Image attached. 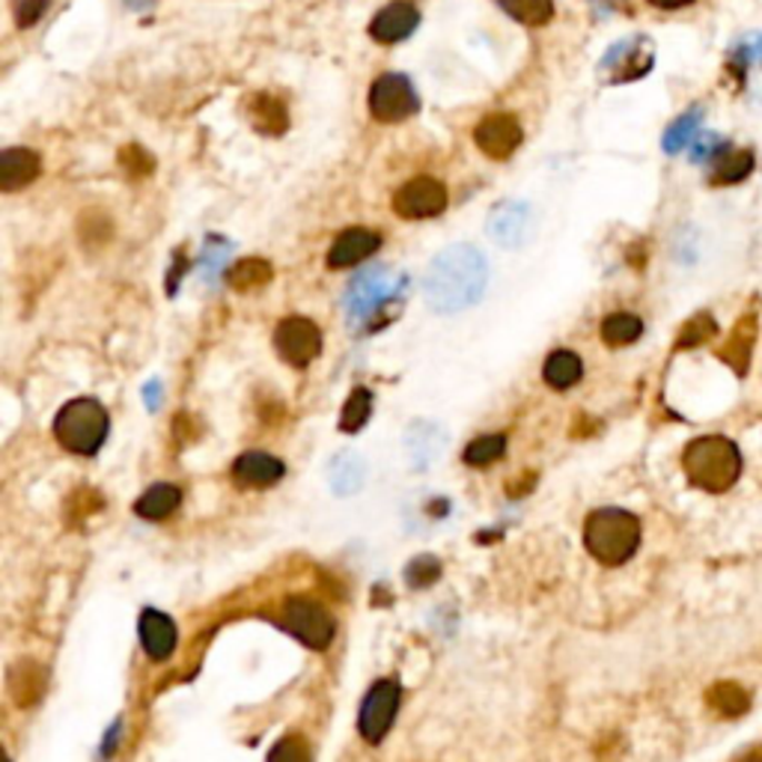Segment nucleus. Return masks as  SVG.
I'll return each instance as SVG.
<instances>
[{"label": "nucleus", "instance_id": "nucleus-40", "mask_svg": "<svg viewBox=\"0 0 762 762\" xmlns=\"http://www.w3.org/2000/svg\"><path fill=\"white\" fill-rule=\"evenodd\" d=\"M735 762H762V744H756V748H748V751H744Z\"/></svg>", "mask_w": 762, "mask_h": 762}, {"label": "nucleus", "instance_id": "nucleus-25", "mask_svg": "<svg viewBox=\"0 0 762 762\" xmlns=\"http://www.w3.org/2000/svg\"><path fill=\"white\" fill-rule=\"evenodd\" d=\"M542 375H545V381H549L554 391H567V388H572V384L581 381V375H584V363H581V358H578L575 352L560 349V352L549 354V361L542 367Z\"/></svg>", "mask_w": 762, "mask_h": 762}, {"label": "nucleus", "instance_id": "nucleus-20", "mask_svg": "<svg viewBox=\"0 0 762 762\" xmlns=\"http://www.w3.org/2000/svg\"><path fill=\"white\" fill-rule=\"evenodd\" d=\"M39 170H42V161H39L37 152H30V149H7L0 156V191L16 194V191H21V188L30 186L39 177Z\"/></svg>", "mask_w": 762, "mask_h": 762}, {"label": "nucleus", "instance_id": "nucleus-13", "mask_svg": "<svg viewBox=\"0 0 762 762\" xmlns=\"http://www.w3.org/2000/svg\"><path fill=\"white\" fill-rule=\"evenodd\" d=\"M485 227H489L492 242H498L501 248H521V244L530 239L533 214H530L528 203H519V200H503V203L494 205Z\"/></svg>", "mask_w": 762, "mask_h": 762}, {"label": "nucleus", "instance_id": "nucleus-14", "mask_svg": "<svg viewBox=\"0 0 762 762\" xmlns=\"http://www.w3.org/2000/svg\"><path fill=\"white\" fill-rule=\"evenodd\" d=\"M447 447V432L432 420H418L405 432V453H409L414 471H427L441 459Z\"/></svg>", "mask_w": 762, "mask_h": 762}, {"label": "nucleus", "instance_id": "nucleus-22", "mask_svg": "<svg viewBox=\"0 0 762 762\" xmlns=\"http://www.w3.org/2000/svg\"><path fill=\"white\" fill-rule=\"evenodd\" d=\"M753 343H756V317H753V313H744V317L735 322L733 334L726 337L724 349L718 354H721V361L730 363L739 375H744L748 367H751Z\"/></svg>", "mask_w": 762, "mask_h": 762}, {"label": "nucleus", "instance_id": "nucleus-7", "mask_svg": "<svg viewBox=\"0 0 762 762\" xmlns=\"http://www.w3.org/2000/svg\"><path fill=\"white\" fill-rule=\"evenodd\" d=\"M370 111L379 122H402L420 111L418 90L400 72L381 74L370 90Z\"/></svg>", "mask_w": 762, "mask_h": 762}, {"label": "nucleus", "instance_id": "nucleus-32", "mask_svg": "<svg viewBox=\"0 0 762 762\" xmlns=\"http://www.w3.org/2000/svg\"><path fill=\"white\" fill-rule=\"evenodd\" d=\"M503 453H507V438L483 435L465 447V462L471 468H485L492 465V462H498Z\"/></svg>", "mask_w": 762, "mask_h": 762}, {"label": "nucleus", "instance_id": "nucleus-15", "mask_svg": "<svg viewBox=\"0 0 762 762\" xmlns=\"http://www.w3.org/2000/svg\"><path fill=\"white\" fill-rule=\"evenodd\" d=\"M381 248V235L367 230V227H352L337 235L331 251H328V265L331 269H352L358 262L370 260L372 253Z\"/></svg>", "mask_w": 762, "mask_h": 762}, {"label": "nucleus", "instance_id": "nucleus-19", "mask_svg": "<svg viewBox=\"0 0 762 762\" xmlns=\"http://www.w3.org/2000/svg\"><path fill=\"white\" fill-rule=\"evenodd\" d=\"M328 485L340 498L361 492L363 485H367V462H363V455H358L354 450H340L328 462Z\"/></svg>", "mask_w": 762, "mask_h": 762}, {"label": "nucleus", "instance_id": "nucleus-11", "mask_svg": "<svg viewBox=\"0 0 762 762\" xmlns=\"http://www.w3.org/2000/svg\"><path fill=\"white\" fill-rule=\"evenodd\" d=\"M393 209L400 218H435L447 209V188L432 177H414L393 194Z\"/></svg>", "mask_w": 762, "mask_h": 762}, {"label": "nucleus", "instance_id": "nucleus-35", "mask_svg": "<svg viewBox=\"0 0 762 762\" xmlns=\"http://www.w3.org/2000/svg\"><path fill=\"white\" fill-rule=\"evenodd\" d=\"M265 762H313L310 744L301 735H287L271 748L269 760Z\"/></svg>", "mask_w": 762, "mask_h": 762}, {"label": "nucleus", "instance_id": "nucleus-41", "mask_svg": "<svg viewBox=\"0 0 762 762\" xmlns=\"http://www.w3.org/2000/svg\"><path fill=\"white\" fill-rule=\"evenodd\" d=\"M650 3L661 7V10H679V7H689L691 0H650Z\"/></svg>", "mask_w": 762, "mask_h": 762}, {"label": "nucleus", "instance_id": "nucleus-5", "mask_svg": "<svg viewBox=\"0 0 762 762\" xmlns=\"http://www.w3.org/2000/svg\"><path fill=\"white\" fill-rule=\"evenodd\" d=\"M283 625L289 634H295L298 641L310 646V650H325L334 641L337 623L328 614V608L308 599V595H292L283 604Z\"/></svg>", "mask_w": 762, "mask_h": 762}, {"label": "nucleus", "instance_id": "nucleus-10", "mask_svg": "<svg viewBox=\"0 0 762 762\" xmlns=\"http://www.w3.org/2000/svg\"><path fill=\"white\" fill-rule=\"evenodd\" d=\"M652 60H655V54H652L650 39L632 37L623 39V42H616V46L602 57L599 72H602L608 81L623 84V81H634V78H643V74L650 72Z\"/></svg>", "mask_w": 762, "mask_h": 762}, {"label": "nucleus", "instance_id": "nucleus-38", "mask_svg": "<svg viewBox=\"0 0 762 762\" xmlns=\"http://www.w3.org/2000/svg\"><path fill=\"white\" fill-rule=\"evenodd\" d=\"M726 152V143L718 134H703V138H698L694 143H691V159L698 161V164H715L721 156Z\"/></svg>", "mask_w": 762, "mask_h": 762}, {"label": "nucleus", "instance_id": "nucleus-34", "mask_svg": "<svg viewBox=\"0 0 762 762\" xmlns=\"http://www.w3.org/2000/svg\"><path fill=\"white\" fill-rule=\"evenodd\" d=\"M698 129H700V111H691V113H685V117H679V120L668 129V134H664V152H679V149H685L689 143H694Z\"/></svg>", "mask_w": 762, "mask_h": 762}, {"label": "nucleus", "instance_id": "nucleus-33", "mask_svg": "<svg viewBox=\"0 0 762 762\" xmlns=\"http://www.w3.org/2000/svg\"><path fill=\"white\" fill-rule=\"evenodd\" d=\"M718 331L715 319L709 317V313H698L694 319H689L685 322V328L679 331L676 337V349H694V345H703L706 340H712Z\"/></svg>", "mask_w": 762, "mask_h": 762}, {"label": "nucleus", "instance_id": "nucleus-17", "mask_svg": "<svg viewBox=\"0 0 762 762\" xmlns=\"http://www.w3.org/2000/svg\"><path fill=\"white\" fill-rule=\"evenodd\" d=\"M140 643H143V650H147V655L152 661H164L173 655V650H177V623L170 620L168 614H161V611H156V608H147L143 614H140Z\"/></svg>", "mask_w": 762, "mask_h": 762}, {"label": "nucleus", "instance_id": "nucleus-2", "mask_svg": "<svg viewBox=\"0 0 762 762\" xmlns=\"http://www.w3.org/2000/svg\"><path fill=\"white\" fill-rule=\"evenodd\" d=\"M682 468L691 483L703 492H726L742 474V453L730 438L703 435L685 447Z\"/></svg>", "mask_w": 762, "mask_h": 762}, {"label": "nucleus", "instance_id": "nucleus-27", "mask_svg": "<svg viewBox=\"0 0 762 762\" xmlns=\"http://www.w3.org/2000/svg\"><path fill=\"white\" fill-rule=\"evenodd\" d=\"M751 170L753 152H748V149H726L724 156L715 161L709 182L712 186H735V182H744V179L751 177Z\"/></svg>", "mask_w": 762, "mask_h": 762}, {"label": "nucleus", "instance_id": "nucleus-1", "mask_svg": "<svg viewBox=\"0 0 762 762\" xmlns=\"http://www.w3.org/2000/svg\"><path fill=\"white\" fill-rule=\"evenodd\" d=\"M489 287V262L474 244H450L429 262L427 304L435 313H462L474 308Z\"/></svg>", "mask_w": 762, "mask_h": 762}, {"label": "nucleus", "instance_id": "nucleus-31", "mask_svg": "<svg viewBox=\"0 0 762 762\" xmlns=\"http://www.w3.org/2000/svg\"><path fill=\"white\" fill-rule=\"evenodd\" d=\"M372 414V393L367 388H354L352 397L345 400L343 418H340V429L343 432H358L367 427V420Z\"/></svg>", "mask_w": 762, "mask_h": 762}, {"label": "nucleus", "instance_id": "nucleus-23", "mask_svg": "<svg viewBox=\"0 0 762 762\" xmlns=\"http://www.w3.org/2000/svg\"><path fill=\"white\" fill-rule=\"evenodd\" d=\"M46 691V670L37 661H19L10 670V694L19 706H37Z\"/></svg>", "mask_w": 762, "mask_h": 762}, {"label": "nucleus", "instance_id": "nucleus-39", "mask_svg": "<svg viewBox=\"0 0 762 762\" xmlns=\"http://www.w3.org/2000/svg\"><path fill=\"white\" fill-rule=\"evenodd\" d=\"M48 3L51 0H12V12H16L19 28H33L42 19V12L48 10Z\"/></svg>", "mask_w": 762, "mask_h": 762}, {"label": "nucleus", "instance_id": "nucleus-18", "mask_svg": "<svg viewBox=\"0 0 762 762\" xmlns=\"http://www.w3.org/2000/svg\"><path fill=\"white\" fill-rule=\"evenodd\" d=\"M287 474V465L269 453H244L233 462V480L244 489H265Z\"/></svg>", "mask_w": 762, "mask_h": 762}, {"label": "nucleus", "instance_id": "nucleus-28", "mask_svg": "<svg viewBox=\"0 0 762 762\" xmlns=\"http://www.w3.org/2000/svg\"><path fill=\"white\" fill-rule=\"evenodd\" d=\"M498 7H501L510 19L521 21V24H528V28H542V24H549L551 16H554V3H551V0H498Z\"/></svg>", "mask_w": 762, "mask_h": 762}, {"label": "nucleus", "instance_id": "nucleus-9", "mask_svg": "<svg viewBox=\"0 0 762 762\" xmlns=\"http://www.w3.org/2000/svg\"><path fill=\"white\" fill-rule=\"evenodd\" d=\"M402 280L393 278L388 269H370L358 274L349 287V295H345V310H349V319H367L372 317L375 310L391 301L397 292H400Z\"/></svg>", "mask_w": 762, "mask_h": 762}, {"label": "nucleus", "instance_id": "nucleus-26", "mask_svg": "<svg viewBox=\"0 0 762 762\" xmlns=\"http://www.w3.org/2000/svg\"><path fill=\"white\" fill-rule=\"evenodd\" d=\"M706 703L721 718H739L751 709V694L739 682H718L709 689Z\"/></svg>", "mask_w": 762, "mask_h": 762}, {"label": "nucleus", "instance_id": "nucleus-36", "mask_svg": "<svg viewBox=\"0 0 762 762\" xmlns=\"http://www.w3.org/2000/svg\"><path fill=\"white\" fill-rule=\"evenodd\" d=\"M120 168L126 170V177L143 179V177H149V173H152L156 161H152V156H149L147 149L138 147V143H129V147L120 152Z\"/></svg>", "mask_w": 762, "mask_h": 762}, {"label": "nucleus", "instance_id": "nucleus-16", "mask_svg": "<svg viewBox=\"0 0 762 762\" xmlns=\"http://www.w3.org/2000/svg\"><path fill=\"white\" fill-rule=\"evenodd\" d=\"M418 24H420L418 7H411L409 0H397V3L384 7V10L372 19L370 33L375 42L397 46V42H402V39H409L411 33L418 30Z\"/></svg>", "mask_w": 762, "mask_h": 762}, {"label": "nucleus", "instance_id": "nucleus-30", "mask_svg": "<svg viewBox=\"0 0 762 762\" xmlns=\"http://www.w3.org/2000/svg\"><path fill=\"white\" fill-rule=\"evenodd\" d=\"M271 274H274V271H271L269 262L251 257V260L235 262L233 271H230V287L239 289V292H251V289L265 287L271 280Z\"/></svg>", "mask_w": 762, "mask_h": 762}, {"label": "nucleus", "instance_id": "nucleus-37", "mask_svg": "<svg viewBox=\"0 0 762 762\" xmlns=\"http://www.w3.org/2000/svg\"><path fill=\"white\" fill-rule=\"evenodd\" d=\"M405 578H409L411 586H429L435 584L438 578H441V563H438L435 558H414L409 563V569H405Z\"/></svg>", "mask_w": 762, "mask_h": 762}, {"label": "nucleus", "instance_id": "nucleus-4", "mask_svg": "<svg viewBox=\"0 0 762 762\" xmlns=\"http://www.w3.org/2000/svg\"><path fill=\"white\" fill-rule=\"evenodd\" d=\"M111 432V420L102 402L81 397L66 402L54 420V438L74 455H96Z\"/></svg>", "mask_w": 762, "mask_h": 762}, {"label": "nucleus", "instance_id": "nucleus-29", "mask_svg": "<svg viewBox=\"0 0 762 762\" xmlns=\"http://www.w3.org/2000/svg\"><path fill=\"white\" fill-rule=\"evenodd\" d=\"M643 334V322L634 313H611V317L602 322V340L608 345H629L634 340H641Z\"/></svg>", "mask_w": 762, "mask_h": 762}, {"label": "nucleus", "instance_id": "nucleus-6", "mask_svg": "<svg viewBox=\"0 0 762 762\" xmlns=\"http://www.w3.org/2000/svg\"><path fill=\"white\" fill-rule=\"evenodd\" d=\"M402 703V689L397 679H379L361 703V715H358V730H361L363 742L379 744L384 735L391 733L397 712Z\"/></svg>", "mask_w": 762, "mask_h": 762}, {"label": "nucleus", "instance_id": "nucleus-21", "mask_svg": "<svg viewBox=\"0 0 762 762\" xmlns=\"http://www.w3.org/2000/svg\"><path fill=\"white\" fill-rule=\"evenodd\" d=\"M248 120L260 134H269V138H278L289 129V111L283 99L271 93H253L251 102H248Z\"/></svg>", "mask_w": 762, "mask_h": 762}, {"label": "nucleus", "instance_id": "nucleus-24", "mask_svg": "<svg viewBox=\"0 0 762 762\" xmlns=\"http://www.w3.org/2000/svg\"><path fill=\"white\" fill-rule=\"evenodd\" d=\"M179 503H182V492H179L177 485L156 483L152 489L143 492V498H140L138 503H134V512L147 521H161L168 519V515H173V512L179 510Z\"/></svg>", "mask_w": 762, "mask_h": 762}, {"label": "nucleus", "instance_id": "nucleus-3", "mask_svg": "<svg viewBox=\"0 0 762 762\" xmlns=\"http://www.w3.org/2000/svg\"><path fill=\"white\" fill-rule=\"evenodd\" d=\"M584 545L604 567H623L641 545V521L616 507L595 510L584 524Z\"/></svg>", "mask_w": 762, "mask_h": 762}, {"label": "nucleus", "instance_id": "nucleus-12", "mask_svg": "<svg viewBox=\"0 0 762 762\" xmlns=\"http://www.w3.org/2000/svg\"><path fill=\"white\" fill-rule=\"evenodd\" d=\"M521 140H524V131L512 113H489L474 131V143L494 161L510 159L521 147Z\"/></svg>", "mask_w": 762, "mask_h": 762}, {"label": "nucleus", "instance_id": "nucleus-8", "mask_svg": "<svg viewBox=\"0 0 762 762\" xmlns=\"http://www.w3.org/2000/svg\"><path fill=\"white\" fill-rule=\"evenodd\" d=\"M274 345L283 361L292 363L295 370H304L322 352V331L310 319L289 317L274 331Z\"/></svg>", "mask_w": 762, "mask_h": 762}]
</instances>
